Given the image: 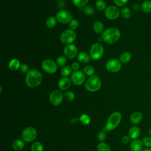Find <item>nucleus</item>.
Wrapping results in <instances>:
<instances>
[{"instance_id":"obj_28","label":"nucleus","mask_w":151,"mask_h":151,"mask_svg":"<svg viewBox=\"0 0 151 151\" xmlns=\"http://www.w3.org/2000/svg\"><path fill=\"white\" fill-rule=\"evenodd\" d=\"M72 74V68L71 67L68 65H65L63 67H62L61 70V74L63 77H67L70 75Z\"/></svg>"},{"instance_id":"obj_48","label":"nucleus","mask_w":151,"mask_h":151,"mask_svg":"<svg viewBox=\"0 0 151 151\" xmlns=\"http://www.w3.org/2000/svg\"><path fill=\"white\" fill-rule=\"evenodd\" d=\"M63 1H67V0H63Z\"/></svg>"},{"instance_id":"obj_1","label":"nucleus","mask_w":151,"mask_h":151,"mask_svg":"<svg viewBox=\"0 0 151 151\" xmlns=\"http://www.w3.org/2000/svg\"><path fill=\"white\" fill-rule=\"evenodd\" d=\"M42 81L41 73L36 69H31L26 74L25 83L30 88H35L39 86Z\"/></svg>"},{"instance_id":"obj_39","label":"nucleus","mask_w":151,"mask_h":151,"mask_svg":"<svg viewBox=\"0 0 151 151\" xmlns=\"http://www.w3.org/2000/svg\"><path fill=\"white\" fill-rule=\"evenodd\" d=\"M107 137L106 133L104 130H101L98 133L97 139L100 142H104Z\"/></svg>"},{"instance_id":"obj_13","label":"nucleus","mask_w":151,"mask_h":151,"mask_svg":"<svg viewBox=\"0 0 151 151\" xmlns=\"http://www.w3.org/2000/svg\"><path fill=\"white\" fill-rule=\"evenodd\" d=\"M64 54L68 59H73L78 55L77 47L73 44L66 45L64 48Z\"/></svg>"},{"instance_id":"obj_42","label":"nucleus","mask_w":151,"mask_h":151,"mask_svg":"<svg viewBox=\"0 0 151 151\" xmlns=\"http://www.w3.org/2000/svg\"><path fill=\"white\" fill-rule=\"evenodd\" d=\"M131 138L129 137V135H124L122 139V142L124 144H127L130 142Z\"/></svg>"},{"instance_id":"obj_41","label":"nucleus","mask_w":151,"mask_h":151,"mask_svg":"<svg viewBox=\"0 0 151 151\" xmlns=\"http://www.w3.org/2000/svg\"><path fill=\"white\" fill-rule=\"evenodd\" d=\"M115 5L117 6H123L128 2L129 0H113Z\"/></svg>"},{"instance_id":"obj_27","label":"nucleus","mask_w":151,"mask_h":151,"mask_svg":"<svg viewBox=\"0 0 151 151\" xmlns=\"http://www.w3.org/2000/svg\"><path fill=\"white\" fill-rule=\"evenodd\" d=\"M83 73H84L85 75L88 76H92L94 75L95 73V70L93 67L91 65H86L83 68Z\"/></svg>"},{"instance_id":"obj_45","label":"nucleus","mask_w":151,"mask_h":151,"mask_svg":"<svg viewBox=\"0 0 151 151\" xmlns=\"http://www.w3.org/2000/svg\"><path fill=\"white\" fill-rule=\"evenodd\" d=\"M78 120H79V119H78V118H76V117H73V118H72L71 119V122L72 123H77L78 122Z\"/></svg>"},{"instance_id":"obj_7","label":"nucleus","mask_w":151,"mask_h":151,"mask_svg":"<svg viewBox=\"0 0 151 151\" xmlns=\"http://www.w3.org/2000/svg\"><path fill=\"white\" fill-rule=\"evenodd\" d=\"M37 136V132L36 129L32 126L27 127L24 129L22 133V139L25 142H33Z\"/></svg>"},{"instance_id":"obj_12","label":"nucleus","mask_w":151,"mask_h":151,"mask_svg":"<svg viewBox=\"0 0 151 151\" xmlns=\"http://www.w3.org/2000/svg\"><path fill=\"white\" fill-rule=\"evenodd\" d=\"M86 76L83 72L81 71H75L71 76V82L76 86H80L85 81Z\"/></svg>"},{"instance_id":"obj_46","label":"nucleus","mask_w":151,"mask_h":151,"mask_svg":"<svg viewBox=\"0 0 151 151\" xmlns=\"http://www.w3.org/2000/svg\"><path fill=\"white\" fill-rule=\"evenodd\" d=\"M142 151H151V148H145Z\"/></svg>"},{"instance_id":"obj_18","label":"nucleus","mask_w":151,"mask_h":151,"mask_svg":"<svg viewBox=\"0 0 151 151\" xmlns=\"http://www.w3.org/2000/svg\"><path fill=\"white\" fill-rule=\"evenodd\" d=\"M128 135L131 138V139L134 140L138 139V137L140 135V129L137 126H132L128 132Z\"/></svg>"},{"instance_id":"obj_26","label":"nucleus","mask_w":151,"mask_h":151,"mask_svg":"<svg viewBox=\"0 0 151 151\" xmlns=\"http://www.w3.org/2000/svg\"><path fill=\"white\" fill-rule=\"evenodd\" d=\"M120 15L124 19H129L132 15L130 9L127 7H123L120 11Z\"/></svg>"},{"instance_id":"obj_16","label":"nucleus","mask_w":151,"mask_h":151,"mask_svg":"<svg viewBox=\"0 0 151 151\" xmlns=\"http://www.w3.org/2000/svg\"><path fill=\"white\" fill-rule=\"evenodd\" d=\"M143 143L142 140L137 139L133 140L130 144L131 151H142L143 149Z\"/></svg>"},{"instance_id":"obj_25","label":"nucleus","mask_w":151,"mask_h":151,"mask_svg":"<svg viewBox=\"0 0 151 151\" xmlns=\"http://www.w3.org/2000/svg\"><path fill=\"white\" fill-rule=\"evenodd\" d=\"M57 20L56 17L54 16H51L47 19L45 22V25L48 28H52L55 26L57 24Z\"/></svg>"},{"instance_id":"obj_43","label":"nucleus","mask_w":151,"mask_h":151,"mask_svg":"<svg viewBox=\"0 0 151 151\" xmlns=\"http://www.w3.org/2000/svg\"><path fill=\"white\" fill-rule=\"evenodd\" d=\"M71 67L72 70H74V71H78L79 70V68H80V65L77 62H74V63H72Z\"/></svg>"},{"instance_id":"obj_29","label":"nucleus","mask_w":151,"mask_h":151,"mask_svg":"<svg viewBox=\"0 0 151 151\" xmlns=\"http://www.w3.org/2000/svg\"><path fill=\"white\" fill-rule=\"evenodd\" d=\"M43 145L40 142H34L31 147V151H43Z\"/></svg>"},{"instance_id":"obj_34","label":"nucleus","mask_w":151,"mask_h":151,"mask_svg":"<svg viewBox=\"0 0 151 151\" xmlns=\"http://www.w3.org/2000/svg\"><path fill=\"white\" fill-rule=\"evenodd\" d=\"M88 1L89 0H72V2L75 6L78 8H83L88 3Z\"/></svg>"},{"instance_id":"obj_14","label":"nucleus","mask_w":151,"mask_h":151,"mask_svg":"<svg viewBox=\"0 0 151 151\" xmlns=\"http://www.w3.org/2000/svg\"><path fill=\"white\" fill-rule=\"evenodd\" d=\"M57 20L62 24L69 23L72 19V15L71 13L67 10H61L58 11L56 14Z\"/></svg>"},{"instance_id":"obj_36","label":"nucleus","mask_w":151,"mask_h":151,"mask_svg":"<svg viewBox=\"0 0 151 151\" xmlns=\"http://www.w3.org/2000/svg\"><path fill=\"white\" fill-rule=\"evenodd\" d=\"M83 12L88 15H91L94 13V9L91 5H87L83 7Z\"/></svg>"},{"instance_id":"obj_32","label":"nucleus","mask_w":151,"mask_h":151,"mask_svg":"<svg viewBox=\"0 0 151 151\" xmlns=\"http://www.w3.org/2000/svg\"><path fill=\"white\" fill-rule=\"evenodd\" d=\"M95 6L96 8L100 11L105 10L107 8L106 3L103 0H97L95 3Z\"/></svg>"},{"instance_id":"obj_24","label":"nucleus","mask_w":151,"mask_h":151,"mask_svg":"<svg viewBox=\"0 0 151 151\" xmlns=\"http://www.w3.org/2000/svg\"><path fill=\"white\" fill-rule=\"evenodd\" d=\"M132 58V55L129 52L125 51L122 53L120 56L119 60L122 63H127L130 61Z\"/></svg>"},{"instance_id":"obj_4","label":"nucleus","mask_w":151,"mask_h":151,"mask_svg":"<svg viewBox=\"0 0 151 151\" xmlns=\"http://www.w3.org/2000/svg\"><path fill=\"white\" fill-rule=\"evenodd\" d=\"M101 86V82L100 78L96 75L91 76L85 83L86 89L90 92H95L98 91Z\"/></svg>"},{"instance_id":"obj_37","label":"nucleus","mask_w":151,"mask_h":151,"mask_svg":"<svg viewBox=\"0 0 151 151\" xmlns=\"http://www.w3.org/2000/svg\"><path fill=\"white\" fill-rule=\"evenodd\" d=\"M143 145L147 148H151V136H146L142 139Z\"/></svg>"},{"instance_id":"obj_33","label":"nucleus","mask_w":151,"mask_h":151,"mask_svg":"<svg viewBox=\"0 0 151 151\" xmlns=\"http://www.w3.org/2000/svg\"><path fill=\"white\" fill-rule=\"evenodd\" d=\"M67 58L65 55H60L57 58V64L60 67H63L67 62Z\"/></svg>"},{"instance_id":"obj_40","label":"nucleus","mask_w":151,"mask_h":151,"mask_svg":"<svg viewBox=\"0 0 151 151\" xmlns=\"http://www.w3.org/2000/svg\"><path fill=\"white\" fill-rule=\"evenodd\" d=\"M28 66L25 64H21L20 65V67H19V70L20 71L23 73V74H27V73L29 71V69H28Z\"/></svg>"},{"instance_id":"obj_35","label":"nucleus","mask_w":151,"mask_h":151,"mask_svg":"<svg viewBox=\"0 0 151 151\" xmlns=\"http://www.w3.org/2000/svg\"><path fill=\"white\" fill-rule=\"evenodd\" d=\"M64 97L68 101H72L75 99V94L71 91H67L64 93Z\"/></svg>"},{"instance_id":"obj_19","label":"nucleus","mask_w":151,"mask_h":151,"mask_svg":"<svg viewBox=\"0 0 151 151\" xmlns=\"http://www.w3.org/2000/svg\"><path fill=\"white\" fill-rule=\"evenodd\" d=\"M21 64L17 58L11 59L8 64V67L9 70L12 71H16L18 70L20 67Z\"/></svg>"},{"instance_id":"obj_11","label":"nucleus","mask_w":151,"mask_h":151,"mask_svg":"<svg viewBox=\"0 0 151 151\" xmlns=\"http://www.w3.org/2000/svg\"><path fill=\"white\" fill-rule=\"evenodd\" d=\"M122 67V63L120 60L116 58L110 59L107 61L106 64V70L110 73H117L118 72Z\"/></svg>"},{"instance_id":"obj_8","label":"nucleus","mask_w":151,"mask_h":151,"mask_svg":"<svg viewBox=\"0 0 151 151\" xmlns=\"http://www.w3.org/2000/svg\"><path fill=\"white\" fill-rule=\"evenodd\" d=\"M64 97V94L60 90H54L50 93L49 100L52 105L57 106L61 104Z\"/></svg>"},{"instance_id":"obj_3","label":"nucleus","mask_w":151,"mask_h":151,"mask_svg":"<svg viewBox=\"0 0 151 151\" xmlns=\"http://www.w3.org/2000/svg\"><path fill=\"white\" fill-rule=\"evenodd\" d=\"M122 114L119 111L112 113L107 120L105 129L107 131H111L116 129L122 120Z\"/></svg>"},{"instance_id":"obj_21","label":"nucleus","mask_w":151,"mask_h":151,"mask_svg":"<svg viewBox=\"0 0 151 151\" xmlns=\"http://www.w3.org/2000/svg\"><path fill=\"white\" fill-rule=\"evenodd\" d=\"M24 141L21 139H16L13 141L12 144V148L17 151L21 150L24 147Z\"/></svg>"},{"instance_id":"obj_30","label":"nucleus","mask_w":151,"mask_h":151,"mask_svg":"<svg viewBox=\"0 0 151 151\" xmlns=\"http://www.w3.org/2000/svg\"><path fill=\"white\" fill-rule=\"evenodd\" d=\"M97 151H111L110 146L104 142H100L97 145Z\"/></svg>"},{"instance_id":"obj_22","label":"nucleus","mask_w":151,"mask_h":151,"mask_svg":"<svg viewBox=\"0 0 151 151\" xmlns=\"http://www.w3.org/2000/svg\"><path fill=\"white\" fill-rule=\"evenodd\" d=\"M141 9L145 13L151 12V1L146 0L143 1L141 4Z\"/></svg>"},{"instance_id":"obj_23","label":"nucleus","mask_w":151,"mask_h":151,"mask_svg":"<svg viewBox=\"0 0 151 151\" xmlns=\"http://www.w3.org/2000/svg\"><path fill=\"white\" fill-rule=\"evenodd\" d=\"M93 29L95 32L97 34H100L103 33L104 31V25L103 24L99 21H96L94 24H93Z\"/></svg>"},{"instance_id":"obj_31","label":"nucleus","mask_w":151,"mask_h":151,"mask_svg":"<svg viewBox=\"0 0 151 151\" xmlns=\"http://www.w3.org/2000/svg\"><path fill=\"white\" fill-rule=\"evenodd\" d=\"M79 120L85 125H88L91 122V119L90 116L86 114H82L79 117Z\"/></svg>"},{"instance_id":"obj_20","label":"nucleus","mask_w":151,"mask_h":151,"mask_svg":"<svg viewBox=\"0 0 151 151\" xmlns=\"http://www.w3.org/2000/svg\"><path fill=\"white\" fill-rule=\"evenodd\" d=\"M90 56L85 52H80L77 55V60L81 63H87L90 60Z\"/></svg>"},{"instance_id":"obj_6","label":"nucleus","mask_w":151,"mask_h":151,"mask_svg":"<svg viewBox=\"0 0 151 151\" xmlns=\"http://www.w3.org/2000/svg\"><path fill=\"white\" fill-rule=\"evenodd\" d=\"M77 34L74 30L68 29L64 30L60 35L61 42L65 45L72 44L76 40Z\"/></svg>"},{"instance_id":"obj_38","label":"nucleus","mask_w":151,"mask_h":151,"mask_svg":"<svg viewBox=\"0 0 151 151\" xmlns=\"http://www.w3.org/2000/svg\"><path fill=\"white\" fill-rule=\"evenodd\" d=\"M68 26L70 29L72 30H74L77 28L78 26V22L76 19H72L68 23Z\"/></svg>"},{"instance_id":"obj_47","label":"nucleus","mask_w":151,"mask_h":151,"mask_svg":"<svg viewBox=\"0 0 151 151\" xmlns=\"http://www.w3.org/2000/svg\"><path fill=\"white\" fill-rule=\"evenodd\" d=\"M149 136H151V127L149 128Z\"/></svg>"},{"instance_id":"obj_2","label":"nucleus","mask_w":151,"mask_h":151,"mask_svg":"<svg viewBox=\"0 0 151 151\" xmlns=\"http://www.w3.org/2000/svg\"><path fill=\"white\" fill-rule=\"evenodd\" d=\"M120 30L115 27H111L105 29L101 35L102 40L106 43L111 44L116 42L120 37Z\"/></svg>"},{"instance_id":"obj_5","label":"nucleus","mask_w":151,"mask_h":151,"mask_svg":"<svg viewBox=\"0 0 151 151\" xmlns=\"http://www.w3.org/2000/svg\"><path fill=\"white\" fill-rule=\"evenodd\" d=\"M104 54V47L100 43L93 44L90 50V56L93 60L100 59Z\"/></svg>"},{"instance_id":"obj_10","label":"nucleus","mask_w":151,"mask_h":151,"mask_svg":"<svg viewBox=\"0 0 151 151\" xmlns=\"http://www.w3.org/2000/svg\"><path fill=\"white\" fill-rule=\"evenodd\" d=\"M41 67L44 71L48 74H54L57 70V64L50 59L44 60L41 64Z\"/></svg>"},{"instance_id":"obj_15","label":"nucleus","mask_w":151,"mask_h":151,"mask_svg":"<svg viewBox=\"0 0 151 151\" xmlns=\"http://www.w3.org/2000/svg\"><path fill=\"white\" fill-rule=\"evenodd\" d=\"M71 83V80L70 78L63 77L58 81V87L61 90H66L70 87Z\"/></svg>"},{"instance_id":"obj_9","label":"nucleus","mask_w":151,"mask_h":151,"mask_svg":"<svg viewBox=\"0 0 151 151\" xmlns=\"http://www.w3.org/2000/svg\"><path fill=\"white\" fill-rule=\"evenodd\" d=\"M120 15V11L118 7L116 6H109L104 10V15L109 19H116L119 17Z\"/></svg>"},{"instance_id":"obj_17","label":"nucleus","mask_w":151,"mask_h":151,"mask_svg":"<svg viewBox=\"0 0 151 151\" xmlns=\"http://www.w3.org/2000/svg\"><path fill=\"white\" fill-rule=\"evenodd\" d=\"M143 118V114L140 111H136L131 114L130 116V121L133 124H138L142 122Z\"/></svg>"},{"instance_id":"obj_44","label":"nucleus","mask_w":151,"mask_h":151,"mask_svg":"<svg viewBox=\"0 0 151 151\" xmlns=\"http://www.w3.org/2000/svg\"><path fill=\"white\" fill-rule=\"evenodd\" d=\"M140 8H141V6H140V5H139V4H134V5H133V9L134 11H137L140 9Z\"/></svg>"}]
</instances>
